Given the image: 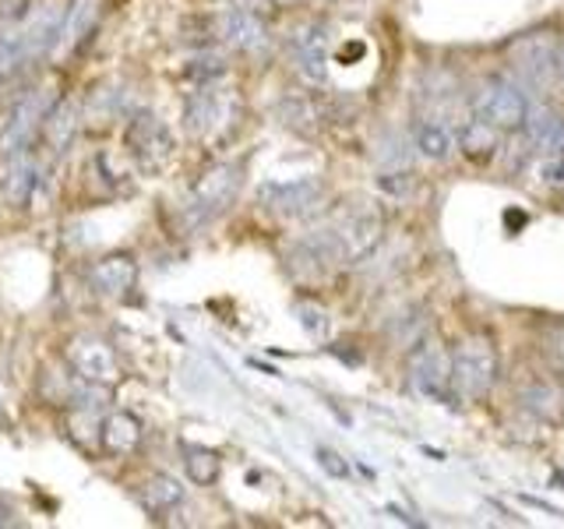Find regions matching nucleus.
<instances>
[{"mask_svg": "<svg viewBox=\"0 0 564 529\" xmlns=\"http://www.w3.org/2000/svg\"><path fill=\"white\" fill-rule=\"evenodd\" d=\"M50 106H53V99L46 96V88H32V93L18 99L8 123H4V134H0V155L8 159L14 152H25L35 128H43V117Z\"/></svg>", "mask_w": 564, "mask_h": 529, "instance_id": "obj_11", "label": "nucleus"}, {"mask_svg": "<svg viewBox=\"0 0 564 529\" xmlns=\"http://www.w3.org/2000/svg\"><path fill=\"white\" fill-rule=\"evenodd\" d=\"M205 29L212 40H219L234 50H243V53H258L269 46V25H264V18L254 8L234 4V8L205 18Z\"/></svg>", "mask_w": 564, "mask_h": 529, "instance_id": "obj_7", "label": "nucleus"}, {"mask_svg": "<svg viewBox=\"0 0 564 529\" xmlns=\"http://www.w3.org/2000/svg\"><path fill=\"white\" fill-rule=\"evenodd\" d=\"M410 385L427 402L452 399V357L434 343H423L410 360Z\"/></svg>", "mask_w": 564, "mask_h": 529, "instance_id": "obj_9", "label": "nucleus"}, {"mask_svg": "<svg viewBox=\"0 0 564 529\" xmlns=\"http://www.w3.org/2000/svg\"><path fill=\"white\" fill-rule=\"evenodd\" d=\"M234 120H237V96L226 93V88H216V82L202 85L198 93L187 96L184 123L194 138H216L234 128Z\"/></svg>", "mask_w": 564, "mask_h": 529, "instance_id": "obj_5", "label": "nucleus"}, {"mask_svg": "<svg viewBox=\"0 0 564 529\" xmlns=\"http://www.w3.org/2000/svg\"><path fill=\"white\" fill-rule=\"evenodd\" d=\"M269 4H279V8H290V4H296V0H269Z\"/></svg>", "mask_w": 564, "mask_h": 529, "instance_id": "obj_30", "label": "nucleus"}, {"mask_svg": "<svg viewBox=\"0 0 564 529\" xmlns=\"http://www.w3.org/2000/svg\"><path fill=\"white\" fill-rule=\"evenodd\" d=\"M11 516H14V511H11V508H8L4 501H0V526H11V522H14Z\"/></svg>", "mask_w": 564, "mask_h": 529, "instance_id": "obj_29", "label": "nucleus"}, {"mask_svg": "<svg viewBox=\"0 0 564 529\" xmlns=\"http://www.w3.org/2000/svg\"><path fill=\"white\" fill-rule=\"evenodd\" d=\"M413 141H416V149L420 155H427V159H448L455 152V134L445 120H420L416 123V131H413Z\"/></svg>", "mask_w": 564, "mask_h": 529, "instance_id": "obj_22", "label": "nucleus"}, {"mask_svg": "<svg viewBox=\"0 0 564 529\" xmlns=\"http://www.w3.org/2000/svg\"><path fill=\"white\" fill-rule=\"evenodd\" d=\"M67 11H70V0H29L25 11L18 14V25H22L32 61L43 57V53H53V46H57L64 32Z\"/></svg>", "mask_w": 564, "mask_h": 529, "instance_id": "obj_8", "label": "nucleus"}, {"mask_svg": "<svg viewBox=\"0 0 564 529\" xmlns=\"http://www.w3.org/2000/svg\"><path fill=\"white\" fill-rule=\"evenodd\" d=\"M511 61L525 75V82L540 88L564 85V43H557L554 35H525L511 46Z\"/></svg>", "mask_w": 564, "mask_h": 529, "instance_id": "obj_6", "label": "nucleus"}, {"mask_svg": "<svg viewBox=\"0 0 564 529\" xmlns=\"http://www.w3.org/2000/svg\"><path fill=\"white\" fill-rule=\"evenodd\" d=\"M43 184V170L40 163L32 159V152H14L8 155V166L0 173V194H4V202L11 205H25L35 198V191Z\"/></svg>", "mask_w": 564, "mask_h": 529, "instance_id": "obj_15", "label": "nucleus"}, {"mask_svg": "<svg viewBox=\"0 0 564 529\" xmlns=\"http://www.w3.org/2000/svg\"><path fill=\"white\" fill-rule=\"evenodd\" d=\"M317 463H322V469L332 473V476H349V466L332 449H317Z\"/></svg>", "mask_w": 564, "mask_h": 529, "instance_id": "obj_28", "label": "nucleus"}, {"mask_svg": "<svg viewBox=\"0 0 564 529\" xmlns=\"http://www.w3.org/2000/svg\"><path fill=\"white\" fill-rule=\"evenodd\" d=\"M123 145L134 155V163L149 173H159L170 166L173 159V134L155 114L134 110L128 120V131H123Z\"/></svg>", "mask_w": 564, "mask_h": 529, "instance_id": "obj_4", "label": "nucleus"}, {"mask_svg": "<svg viewBox=\"0 0 564 529\" xmlns=\"http://www.w3.org/2000/svg\"><path fill=\"white\" fill-rule=\"evenodd\" d=\"M498 134L501 131H494V128H487V123H480L473 117V123L463 131V138H458V145H463V152L473 155V159H487L494 149H498Z\"/></svg>", "mask_w": 564, "mask_h": 529, "instance_id": "obj_26", "label": "nucleus"}, {"mask_svg": "<svg viewBox=\"0 0 564 529\" xmlns=\"http://www.w3.org/2000/svg\"><path fill=\"white\" fill-rule=\"evenodd\" d=\"M32 61L18 18H0V82H11Z\"/></svg>", "mask_w": 564, "mask_h": 529, "instance_id": "obj_18", "label": "nucleus"}, {"mask_svg": "<svg viewBox=\"0 0 564 529\" xmlns=\"http://www.w3.org/2000/svg\"><path fill=\"white\" fill-rule=\"evenodd\" d=\"M67 360L78 370V378H85V381L113 385L120 378V364L113 357V349L102 339H96V335H78V339H70Z\"/></svg>", "mask_w": 564, "mask_h": 529, "instance_id": "obj_14", "label": "nucleus"}, {"mask_svg": "<svg viewBox=\"0 0 564 529\" xmlns=\"http://www.w3.org/2000/svg\"><path fill=\"white\" fill-rule=\"evenodd\" d=\"M88 114L96 120H117V117H131L134 114V96L123 85H102L88 99Z\"/></svg>", "mask_w": 564, "mask_h": 529, "instance_id": "obj_23", "label": "nucleus"}, {"mask_svg": "<svg viewBox=\"0 0 564 529\" xmlns=\"http://www.w3.org/2000/svg\"><path fill=\"white\" fill-rule=\"evenodd\" d=\"M138 501L145 505V511L159 516V511H170V508H176L184 501V487H181V481H173V476L155 473L138 487Z\"/></svg>", "mask_w": 564, "mask_h": 529, "instance_id": "obj_20", "label": "nucleus"}, {"mask_svg": "<svg viewBox=\"0 0 564 529\" xmlns=\"http://www.w3.org/2000/svg\"><path fill=\"white\" fill-rule=\"evenodd\" d=\"M78 128H82V110H78V102H70V99H57L46 110L43 117V145L53 152V155H64L70 145H75V138H78Z\"/></svg>", "mask_w": 564, "mask_h": 529, "instance_id": "obj_17", "label": "nucleus"}, {"mask_svg": "<svg viewBox=\"0 0 564 529\" xmlns=\"http://www.w3.org/2000/svg\"><path fill=\"white\" fill-rule=\"evenodd\" d=\"M258 198L269 205L279 216H307L325 198V187L317 176H300V181H286V184H264Z\"/></svg>", "mask_w": 564, "mask_h": 529, "instance_id": "obj_13", "label": "nucleus"}, {"mask_svg": "<svg viewBox=\"0 0 564 529\" xmlns=\"http://www.w3.org/2000/svg\"><path fill=\"white\" fill-rule=\"evenodd\" d=\"M473 117L487 123L494 131H519L525 128V117H529V99L522 93V85L508 82V78H487L476 85L473 102H469Z\"/></svg>", "mask_w": 564, "mask_h": 529, "instance_id": "obj_3", "label": "nucleus"}, {"mask_svg": "<svg viewBox=\"0 0 564 529\" xmlns=\"http://www.w3.org/2000/svg\"><path fill=\"white\" fill-rule=\"evenodd\" d=\"M237 187H240V166L234 163H219L208 173H202V181L194 184L191 205H187L194 223H208L212 216H219V212L237 198Z\"/></svg>", "mask_w": 564, "mask_h": 529, "instance_id": "obj_10", "label": "nucleus"}, {"mask_svg": "<svg viewBox=\"0 0 564 529\" xmlns=\"http://www.w3.org/2000/svg\"><path fill=\"white\" fill-rule=\"evenodd\" d=\"M296 314H300V325H304L311 335H325V328H328V314H325L322 307H314V304H300V307H296Z\"/></svg>", "mask_w": 564, "mask_h": 529, "instance_id": "obj_27", "label": "nucleus"}, {"mask_svg": "<svg viewBox=\"0 0 564 529\" xmlns=\"http://www.w3.org/2000/svg\"><path fill=\"white\" fill-rule=\"evenodd\" d=\"M501 375L498 346L490 335L469 332L463 343L452 349V396L463 402H480Z\"/></svg>", "mask_w": 564, "mask_h": 529, "instance_id": "obj_2", "label": "nucleus"}, {"mask_svg": "<svg viewBox=\"0 0 564 529\" xmlns=\"http://www.w3.org/2000/svg\"><path fill=\"white\" fill-rule=\"evenodd\" d=\"M384 223L375 208H352L339 216L332 226L317 229L311 240H304V251L314 261H343L357 264L381 244Z\"/></svg>", "mask_w": 564, "mask_h": 529, "instance_id": "obj_1", "label": "nucleus"}, {"mask_svg": "<svg viewBox=\"0 0 564 529\" xmlns=\"http://www.w3.org/2000/svg\"><path fill=\"white\" fill-rule=\"evenodd\" d=\"M88 282L102 296H123L138 282V261L131 255H106L88 269Z\"/></svg>", "mask_w": 564, "mask_h": 529, "instance_id": "obj_16", "label": "nucleus"}, {"mask_svg": "<svg viewBox=\"0 0 564 529\" xmlns=\"http://www.w3.org/2000/svg\"><path fill=\"white\" fill-rule=\"evenodd\" d=\"M184 466H187V476L194 484H202V487H208V484H216L219 481V455L212 452V449H187L184 452Z\"/></svg>", "mask_w": 564, "mask_h": 529, "instance_id": "obj_25", "label": "nucleus"}, {"mask_svg": "<svg viewBox=\"0 0 564 529\" xmlns=\"http://www.w3.org/2000/svg\"><path fill=\"white\" fill-rule=\"evenodd\" d=\"M96 14H99V0H70V11H67V22H64V32L53 53L61 50H75L88 32L96 25Z\"/></svg>", "mask_w": 564, "mask_h": 529, "instance_id": "obj_21", "label": "nucleus"}, {"mask_svg": "<svg viewBox=\"0 0 564 529\" xmlns=\"http://www.w3.org/2000/svg\"><path fill=\"white\" fill-rule=\"evenodd\" d=\"M99 438H102V449L110 455H128L141 441V423L131 413H110L102 420Z\"/></svg>", "mask_w": 564, "mask_h": 529, "instance_id": "obj_19", "label": "nucleus"}, {"mask_svg": "<svg viewBox=\"0 0 564 529\" xmlns=\"http://www.w3.org/2000/svg\"><path fill=\"white\" fill-rule=\"evenodd\" d=\"M290 50L300 78H307L311 85H322L328 78V29L322 22L300 25L290 40Z\"/></svg>", "mask_w": 564, "mask_h": 529, "instance_id": "obj_12", "label": "nucleus"}, {"mask_svg": "<svg viewBox=\"0 0 564 529\" xmlns=\"http://www.w3.org/2000/svg\"><path fill=\"white\" fill-rule=\"evenodd\" d=\"M525 134H529V141H533L536 152H551L561 145V138H564V117L554 110H529Z\"/></svg>", "mask_w": 564, "mask_h": 529, "instance_id": "obj_24", "label": "nucleus"}]
</instances>
